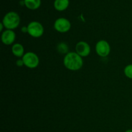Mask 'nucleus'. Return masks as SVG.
<instances>
[{"label": "nucleus", "instance_id": "obj_1", "mask_svg": "<svg viewBox=\"0 0 132 132\" xmlns=\"http://www.w3.org/2000/svg\"><path fill=\"white\" fill-rule=\"evenodd\" d=\"M63 64L65 68L69 70L77 71L82 68L83 59L76 52H70L64 55Z\"/></svg>", "mask_w": 132, "mask_h": 132}, {"label": "nucleus", "instance_id": "obj_2", "mask_svg": "<svg viewBox=\"0 0 132 132\" xmlns=\"http://www.w3.org/2000/svg\"><path fill=\"white\" fill-rule=\"evenodd\" d=\"M20 22L21 19L19 14L15 12L10 11L5 14L1 23L6 29L14 30L19 27Z\"/></svg>", "mask_w": 132, "mask_h": 132}, {"label": "nucleus", "instance_id": "obj_3", "mask_svg": "<svg viewBox=\"0 0 132 132\" xmlns=\"http://www.w3.org/2000/svg\"><path fill=\"white\" fill-rule=\"evenodd\" d=\"M27 33L32 37L39 38L44 34V27L41 23L36 21H31L27 25Z\"/></svg>", "mask_w": 132, "mask_h": 132}, {"label": "nucleus", "instance_id": "obj_4", "mask_svg": "<svg viewBox=\"0 0 132 132\" xmlns=\"http://www.w3.org/2000/svg\"><path fill=\"white\" fill-rule=\"evenodd\" d=\"M24 66L30 69H34L38 67L39 64V58L36 54L32 52H26L21 58Z\"/></svg>", "mask_w": 132, "mask_h": 132}, {"label": "nucleus", "instance_id": "obj_5", "mask_svg": "<svg viewBox=\"0 0 132 132\" xmlns=\"http://www.w3.org/2000/svg\"><path fill=\"white\" fill-rule=\"evenodd\" d=\"M110 51V45L106 40H100L95 45V52L97 54L101 57L108 56Z\"/></svg>", "mask_w": 132, "mask_h": 132}, {"label": "nucleus", "instance_id": "obj_6", "mask_svg": "<svg viewBox=\"0 0 132 132\" xmlns=\"http://www.w3.org/2000/svg\"><path fill=\"white\" fill-rule=\"evenodd\" d=\"M72 24L68 19L59 18L55 21L54 24V29L60 33H66L70 30Z\"/></svg>", "mask_w": 132, "mask_h": 132}, {"label": "nucleus", "instance_id": "obj_7", "mask_svg": "<svg viewBox=\"0 0 132 132\" xmlns=\"http://www.w3.org/2000/svg\"><path fill=\"white\" fill-rule=\"evenodd\" d=\"M91 52L90 45L86 41H79L76 45V52L82 57L88 56Z\"/></svg>", "mask_w": 132, "mask_h": 132}, {"label": "nucleus", "instance_id": "obj_8", "mask_svg": "<svg viewBox=\"0 0 132 132\" xmlns=\"http://www.w3.org/2000/svg\"><path fill=\"white\" fill-rule=\"evenodd\" d=\"M15 37L16 35L13 30L6 29L2 32L1 41L5 45H11L15 41Z\"/></svg>", "mask_w": 132, "mask_h": 132}, {"label": "nucleus", "instance_id": "obj_9", "mask_svg": "<svg viewBox=\"0 0 132 132\" xmlns=\"http://www.w3.org/2000/svg\"><path fill=\"white\" fill-rule=\"evenodd\" d=\"M69 5V0H55L54 2V9L59 12H62L67 10Z\"/></svg>", "mask_w": 132, "mask_h": 132}, {"label": "nucleus", "instance_id": "obj_10", "mask_svg": "<svg viewBox=\"0 0 132 132\" xmlns=\"http://www.w3.org/2000/svg\"><path fill=\"white\" fill-rule=\"evenodd\" d=\"M12 52L14 56L17 57H23L24 55V49L23 45L20 43H15L12 46Z\"/></svg>", "mask_w": 132, "mask_h": 132}, {"label": "nucleus", "instance_id": "obj_11", "mask_svg": "<svg viewBox=\"0 0 132 132\" xmlns=\"http://www.w3.org/2000/svg\"><path fill=\"white\" fill-rule=\"evenodd\" d=\"M23 3L27 9L35 10L40 7L41 5V0H23Z\"/></svg>", "mask_w": 132, "mask_h": 132}, {"label": "nucleus", "instance_id": "obj_12", "mask_svg": "<svg viewBox=\"0 0 132 132\" xmlns=\"http://www.w3.org/2000/svg\"><path fill=\"white\" fill-rule=\"evenodd\" d=\"M58 52L61 54H68V46L67 44H65L64 43H61L59 45H57V47Z\"/></svg>", "mask_w": 132, "mask_h": 132}, {"label": "nucleus", "instance_id": "obj_13", "mask_svg": "<svg viewBox=\"0 0 132 132\" xmlns=\"http://www.w3.org/2000/svg\"><path fill=\"white\" fill-rule=\"evenodd\" d=\"M124 73L126 77L132 79V64H128L124 69Z\"/></svg>", "mask_w": 132, "mask_h": 132}, {"label": "nucleus", "instance_id": "obj_14", "mask_svg": "<svg viewBox=\"0 0 132 132\" xmlns=\"http://www.w3.org/2000/svg\"><path fill=\"white\" fill-rule=\"evenodd\" d=\"M16 65L18 67H23V66H24V63H23V61L22 59H18V61H16Z\"/></svg>", "mask_w": 132, "mask_h": 132}, {"label": "nucleus", "instance_id": "obj_15", "mask_svg": "<svg viewBox=\"0 0 132 132\" xmlns=\"http://www.w3.org/2000/svg\"><path fill=\"white\" fill-rule=\"evenodd\" d=\"M0 27H1V29H0V31H1V32H2L3 29V28H5V27H4L3 24L2 23H0Z\"/></svg>", "mask_w": 132, "mask_h": 132}, {"label": "nucleus", "instance_id": "obj_16", "mask_svg": "<svg viewBox=\"0 0 132 132\" xmlns=\"http://www.w3.org/2000/svg\"><path fill=\"white\" fill-rule=\"evenodd\" d=\"M125 132H132L131 129H129V130H127Z\"/></svg>", "mask_w": 132, "mask_h": 132}]
</instances>
